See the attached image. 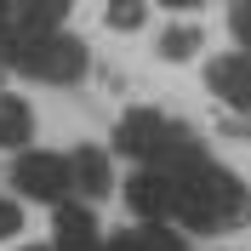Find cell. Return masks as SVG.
I'll return each instance as SVG.
<instances>
[{
  "label": "cell",
  "instance_id": "ac0fdd59",
  "mask_svg": "<svg viewBox=\"0 0 251 251\" xmlns=\"http://www.w3.org/2000/svg\"><path fill=\"white\" fill-rule=\"evenodd\" d=\"M29 251H40V246H29Z\"/></svg>",
  "mask_w": 251,
  "mask_h": 251
},
{
  "label": "cell",
  "instance_id": "8992f818",
  "mask_svg": "<svg viewBox=\"0 0 251 251\" xmlns=\"http://www.w3.org/2000/svg\"><path fill=\"white\" fill-rule=\"evenodd\" d=\"M126 205H131L143 223L172 217V188H166V177H160V172H137L131 183H126Z\"/></svg>",
  "mask_w": 251,
  "mask_h": 251
},
{
  "label": "cell",
  "instance_id": "52a82bcc",
  "mask_svg": "<svg viewBox=\"0 0 251 251\" xmlns=\"http://www.w3.org/2000/svg\"><path fill=\"white\" fill-rule=\"evenodd\" d=\"M69 188H80V194H109L114 188V177H109V154L103 149H75L69 154Z\"/></svg>",
  "mask_w": 251,
  "mask_h": 251
},
{
  "label": "cell",
  "instance_id": "5bb4252c",
  "mask_svg": "<svg viewBox=\"0 0 251 251\" xmlns=\"http://www.w3.org/2000/svg\"><path fill=\"white\" fill-rule=\"evenodd\" d=\"M17 228H23V211H17V205L6 200V194H0V240H12Z\"/></svg>",
  "mask_w": 251,
  "mask_h": 251
},
{
  "label": "cell",
  "instance_id": "9c48e42d",
  "mask_svg": "<svg viewBox=\"0 0 251 251\" xmlns=\"http://www.w3.org/2000/svg\"><path fill=\"white\" fill-rule=\"evenodd\" d=\"M29 137H34V109L23 97L0 92V149H23Z\"/></svg>",
  "mask_w": 251,
  "mask_h": 251
},
{
  "label": "cell",
  "instance_id": "2e32d148",
  "mask_svg": "<svg viewBox=\"0 0 251 251\" xmlns=\"http://www.w3.org/2000/svg\"><path fill=\"white\" fill-rule=\"evenodd\" d=\"M6 12H12V0H0V17H6Z\"/></svg>",
  "mask_w": 251,
  "mask_h": 251
},
{
  "label": "cell",
  "instance_id": "30bf717a",
  "mask_svg": "<svg viewBox=\"0 0 251 251\" xmlns=\"http://www.w3.org/2000/svg\"><path fill=\"white\" fill-rule=\"evenodd\" d=\"M12 6L23 34H57V23L69 17V0H12Z\"/></svg>",
  "mask_w": 251,
  "mask_h": 251
},
{
  "label": "cell",
  "instance_id": "7c38bea8",
  "mask_svg": "<svg viewBox=\"0 0 251 251\" xmlns=\"http://www.w3.org/2000/svg\"><path fill=\"white\" fill-rule=\"evenodd\" d=\"M194 51H200V29H194V23H177V29L160 34V57L183 63V57H194Z\"/></svg>",
  "mask_w": 251,
  "mask_h": 251
},
{
  "label": "cell",
  "instance_id": "d6986e66",
  "mask_svg": "<svg viewBox=\"0 0 251 251\" xmlns=\"http://www.w3.org/2000/svg\"><path fill=\"white\" fill-rule=\"evenodd\" d=\"M246 57H251V51H246Z\"/></svg>",
  "mask_w": 251,
  "mask_h": 251
},
{
  "label": "cell",
  "instance_id": "7a4b0ae2",
  "mask_svg": "<svg viewBox=\"0 0 251 251\" xmlns=\"http://www.w3.org/2000/svg\"><path fill=\"white\" fill-rule=\"evenodd\" d=\"M17 69L46 86H69V80L86 75V46L69 40V34H17Z\"/></svg>",
  "mask_w": 251,
  "mask_h": 251
},
{
  "label": "cell",
  "instance_id": "5b68a950",
  "mask_svg": "<svg viewBox=\"0 0 251 251\" xmlns=\"http://www.w3.org/2000/svg\"><path fill=\"white\" fill-rule=\"evenodd\" d=\"M205 80H211V92H217L228 109L251 114V57H246V51H240V57H217Z\"/></svg>",
  "mask_w": 251,
  "mask_h": 251
},
{
  "label": "cell",
  "instance_id": "277c9868",
  "mask_svg": "<svg viewBox=\"0 0 251 251\" xmlns=\"http://www.w3.org/2000/svg\"><path fill=\"white\" fill-rule=\"evenodd\" d=\"M166 137H172V120L154 114V109H131L114 126V143H120V154H131V160H154L160 149H166Z\"/></svg>",
  "mask_w": 251,
  "mask_h": 251
},
{
  "label": "cell",
  "instance_id": "3957f363",
  "mask_svg": "<svg viewBox=\"0 0 251 251\" xmlns=\"http://www.w3.org/2000/svg\"><path fill=\"white\" fill-rule=\"evenodd\" d=\"M12 183L23 188L29 200L63 205V194H69V160H63V154H17Z\"/></svg>",
  "mask_w": 251,
  "mask_h": 251
},
{
  "label": "cell",
  "instance_id": "ba28073f",
  "mask_svg": "<svg viewBox=\"0 0 251 251\" xmlns=\"http://www.w3.org/2000/svg\"><path fill=\"white\" fill-rule=\"evenodd\" d=\"M51 251H97V217L86 205H57V246Z\"/></svg>",
  "mask_w": 251,
  "mask_h": 251
},
{
  "label": "cell",
  "instance_id": "6da1fadb",
  "mask_svg": "<svg viewBox=\"0 0 251 251\" xmlns=\"http://www.w3.org/2000/svg\"><path fill=\"white\" fill-rule=\"evenodd\" d=\"M166 188H172V223H188V228H228L246 211V188H240L234 172H223L211 160H188L177 172H160Z\"/></svg>",
  "mask_w": 251,
  "mask_h": 251
},
{
  "label": "cell",
  "instance_id": "8fae6325",
  "mask_svg": "<svg viewBox=\"0 0 251 251\" xmlns=\"http://www.w3.org/2000/svg\"><path fill=\"white\" fill-rule=\"evenodd\" d=\"M109 251H183V246H177L172 228H160V223H137L131 234H114Z\"/></svg>",
  "mask_w": 251,
  "mask_h": 251
},
{
  "label": "cell",
  "instance_id": "4fadbf2b",
  "mask_svg": "<svg viewBox=\"0 0 251 251\" xmlns=\"http://www.w3.org/2000/svg\"><path fill=\"white\" fill-rule=\"evenodd\" d=\"M143 0H109V23L114 29H143Z\"/></svg>",
  "mask_w": 251,
  "mask_h": 251
},
{
  "label": "cell",
  "instance_id": "e0dca14e",
  "mask_svg": "<svg viewBox=\"0 0 251 251\" xmlns=\"http://www.w3.org/2000/svg\"><path fill=\"white\" fill-rule=\"evenodd\" d=\"M166 6H194V0H166Z\"/></svg>",
  "mask_w": 251,
  "mask_h": 251
},
{
  "label": "cell",
  "instance_id": "9a60e30c",
  "mask_svg": "<svg viewBox=\"0 0 251 251\" xmlns=\"http://www.w3.org/2000/svg\"><path fill=\"white\" fill-rule=\"evenodd\" d=\"M234 34H240V46L251 51V0H240V12H234Z\"/></svg>",
  "mask_w": 251,
  "mask_h": 251
}]
</instances>
